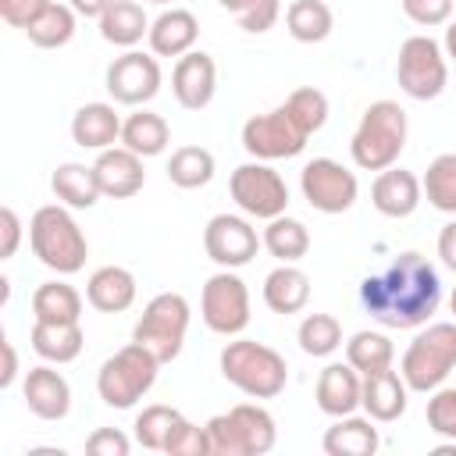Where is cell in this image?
I'll list each match as a JSON object with an SVG mask.
<instances>
[{"label": "cell", "instance_id": "f35d334b", "mask_svg": "<svg viewBox=\"0 0 456 456\" xmlns=\"http://www.w3.org/2000/svg\"><path fill=\"white\" fill-rule=\"evenodd\" d=\"M420 185H424V196L435 210L456 214V153H438L428 164Z\"/></svg>", "mask_w": 456, "mask_h": 456}, {"label": "cell", "instance_id": "277c9868", "mask_svg": "<svg viewBox=\"0 0 456 456\" xmlns=\"http://www.w3.org/2000/svg\"><path fill=\"white\" fill-rule=\"evenodd\" d=\"M406 110L395 100H374L360 114V125L349 139V157L360 171H385L406 150Z\"/></svg>", "mask_w": 456, "mask_h": 456}, {"label": "cell", "instance_id": "ba28073f", "mask_svg": "<svg viewBox=\"0 0 456 456\" xmlns=\"http://www.w3.org/2000/svg\"><path fill=\"white\" fill-rule=\"evenodd\" d=\"M189 321H192V306L182 292H157L142 306V314L132 328V338L139 346H146L160 363H171L185 346Z\"/></svg>", "mask_w": 456, "mask_h": 456}, {"label": "cell", "instance_id": "74e56055", "mask_svg": "<svg viewBox=\"0 0 456 456\" xmlns=\"http://www.w3.org/2000/svg\"><path fill=\"white\" fill-rule=\"evenodd\" d=\"M182 420H185V417H182V410H175V406H164V403L142 406V413H139L135 424H132V428H135V442H139L142 449L164 452L171 431H175Z\"/></svg>", "mask_w": 456, "mask_h": 456}, {"label": "cell", "instance_id": "e575fe53", "mask_svg": "<svg viewBox=\"0 0 456 456\" xmlns=\"http://www.w3.org/2000/svg\"><path fill=\"white\" fill-rule=\"evenodd\" d=\"M217 171V160L207 146H178L167 160V182L178 189H203Z\"/></svg>", "mask_w": 456, "mask_h": 456}, {"label": "cell", "instance_id": "d6986e66", "mask_svg": "<svg viewBox=\"0 0 456 456\" xmlns=\"http://www.w3.org/2000/svg\"><path fill=\"white\" fill-rule=\"evenodd\" d=\"M420 196H424L420 178H417L413 171H406V167H395V164L385 167V171H378V178H374V185H370V203H374V210L385 214V217H392V221L410 217V214L420 207Z\"/></svg>", "mask_w": 456, "mask_h": 456}, {"label": "cell", "instance_id": "ee69618b", "mask_svg": "<svg viewBox=\"0 0 456 456\" xmlns=\"http://www.w3.org/2000/svg\"><path fill=\"white\" fill-rule=\"evenodd\" d=\"M403 14L420 28H438L452 18V0H403Z\"/></svg>", "mask_w": 456, "mask_h": 456}, {"label": "cell", "instance_id": "60d3db41", "mask_svg": "<svg viewBox=\"0 0 456 456\" xmlns=\"http://www.w3.org/2000/svg\"><path fill=\"white\" fill-rule=\"evenodd\" d=\"M285 107L299 118V125L314 135V132H321L324 128V121H328V96L321 93V89H314V86H303V89H292L289 96H285Z\"/></svg>", "mask_w": 456, "mask_h": 456}, {"label": "cell", "instance_id": "9c48e42d", "mask_svg": "<svg viewBox=\"0 0 456 456\" xmlns=\"http://www.w3.org/2000/svg\"><path fill=\"white\" fill-rule=\"evenodd\" d=\"M395 82L410 100H435L442 96L449 82V57L438 39L431 36H410L399 46L395 61Z\"/></svg>", "mask_w": 456, "mask_h": 456}, {"label": "cell", "instance_id": "db71d44e", "mask_svg": "<svg viewBox=\"0 0 456 456\" xmlns=\"http://www.w3.org/2000/svg\"><path fill=\"white\" fill-rule=\"evenodd\" d=\"M146 4H171V0H146Z\"/></svg>", "mask_w": 456, "mask_h": 456}, {"label": "cell", "instance_id": "c3c4849f", "mask_svg": "<svg viewBox=\"0 0 456 456\" xmlns=\"http://www.w3.org/2000/svg\"><path fill=\"white\" fill-rule=\"evenodd\" d=\"M438 256H442V264L449 271H456V221L442 224V232H438Z\"/></svg>", "mask_w": 456, "mask_h": 456}, {"label": "cell", "instance_id": "6da1fadb", "mask_svg": "<svg viewBox=\"0 0 456 456\" xmlns=\"http://www.w3.org/2000/svg\"><path fill=\"white\" fill-rule=\"evenodd\" d=\"M442 303V278L428 256L417 249L399 253L385 271L360 281V306L392 331L424 328Z\"/></svg>", "mask_w": 456, "mask_h": 456}, {"label": "cell", "instance_id": "e0dca14e", "mask_svg": "<svg viewBox=\"0 0 456 456\" xmlns=\"http://www.w3.org/2000/svg\"><path fill=\"white\" fill-rule=\"evenodd\" d=\"M21 395H25V406L39 417V420H64L71 413V385L68 378L57 370V363H39L25 374V385H21Z\"/></svg>", "mask_w": 456, "mask_h": 456}, {"label": "cell", "instance_id": "ab89813d", "mask_svg": "<svg viewBox=\"0 0 456 456\" xmlns=\"http://www.w3.org/2000/svg\"><path fill=\"white\" fill-rule=\"evenodd\" d=\"M228 14H235L239 28L260 36V32H271L281 18V0H217Z\"/></svg>", "mask_w": 456, "mask_h": 456}, {"label": "cell", "instance_id": "603a6c76", "mask_svg": "<svg viewBox=\"0 0 456 456\" xmlns=\"http://www.w3.org/2000/svg\"><path fill=\"white\" fill-rule=\"evenodd\" d=\"M196 39H200V21L185 7L160 11L150 21V36H146L150 53H157V57H182V53H189L196 46Z\"/></svg>", "mask_w": 456, "mask_h": 456}, {"label": "cell", "instance_id": "d4e9b609", "mask_svg": "<svg viewBox=\"0 0 456 456\" xmlns=\"http://www.w3.org/2000/svg\"><path fill=\"white\" fill-rule=\"evenodd\" d=\"M321 449L328 456H374L381 449V435L370 417L346 413V417H335V424L324 431Z\"/></svg>", "mask_w": 456, "mask_h": 456}, {"label": "cell", "instance_id": "d6a6232c", "mask_svg": "<svg viewBox=\"0 0 456 456\" xmlns=\"http://www.w3.org/2000/svg\"><path fill=\"white\" fill-rule=\"evenodd\" d=\"M285 28L296 43H324L335 28V14L324 0H292L285 7Z\"/></svg>", "mask_w": 456, "mask_h": 456}, {"label": "cell", "instance_id": "ac0fdd59", "mask_svg": "<svg viewBox=\"0 0 456 456\" xmlns=\"http://www.w3.org/2000/svg\"><path fill=\"white\" fill-rule=\"evenodd\" d=\"M93 171H96V185H100V192L110 196V200H128V196H135V192L146 185L142 157L132 153L128 146L100 150V157L93 160Z\"/></svg>", "mask_w": 456, "mask_h": 456}, {"label": "cell", "instance_id": "8992f818", "mask_svg": "<svg viewBox=\"0 0 456 456\" xmlns=\"http://www.w3.org/2000/svg\"><path fill=\"white\" fill-rule=\"evenodd\" d=\"M456 370V321H435L424 324L413 342L403 353L399 374L406 378L410 392L431 395L445 385V378Z\"/></svg>", "mask_w": 456, "mask_h": 456}, {"label": "cell", "instance_id": "44dd1931", "mask_svg": "<svg viewBox=\"0 0 456 456\" xmlns=\"http://www.w3.org/2000/svg\"><path fill=\"white\" fill-rule=\"evenodd\" d=\"M406 399H410V385L399 370L385 367L374 374H363V399L360 410L374 420V424H392L406 413Z\"/></svg>", "mask_w": 456, "mask_h": 456}, {"label": "cell", "instance_id": "836d02e7", "mask_svg": "<svg viewBox=\"0 0 456 456\" xmlns=\"http://www.w3.org/2000/svg\"><path fill=\"white\" fill-rule=\"evenodd\" d=\"M75 28H78L75 7L53 0V4L25 28V36H28V43L39 46V50H61V46H68V43L75 39Z\"/></svg>", "mask_w": 456, "mask_h": 456}, {"label": "cell", "instance_id": "484cf974", "mask_svg": "<svg viewBox=\"0 0 456 456\" xmlns=\"http://www.w3.org/2000/svg\"><path fill=\"white\" fill-rule=\"evenodd\" d=\"M96 21H100V36L121 50H135L150 36V18L139 0H114Z\"/></svg>", "mask_w": 456, "mask_h": 456}, {"label": "cell", "instance_id": "f6af8a7d", "mask_svg": "<svg viewBox=\"0 0 456 456\" xmlns=\"http://www.w3.org/2000/svg\"><path fill=\"white\" fill-rule=\"evenodd\" d=\"M86 452L89 456H128L132 452V442L125 431L118 428H96L89 438H86Z\"/></svg>", "mask_w": 456, "mask_h": 456}, {"label": "cell", "instance_id": "7c38bea8", "mask_svg": "<svg viewBox=\"0 0 456 456\" xmlns=\"http://www.w3.org/2000/svg\"><path fill=\"white\" fill-rule=\"evenodd\" d=\"M200 317L214 335H224V338H235V335L246 331V324H249V289L232 267H221L217 274H210L203 281Z\"/></svg>", "mask_w": 456, "mask_h": 456}, {"label": "cell", "instance_id": "8d00e7d4", "mask_svg": "<svg viewBox=\"0 0 456 456\" xmlns=\"http://www.w3.org/2000/svg\"><path fill=\"white\" fill-rule=\"evenodd\" d=\"M296 342L306 356H331L342 346V324L331 314H306L296 328Z\"/></svg>", "mask_w": 456, "mask_h": 456}, {"label": "cell", "instance_id": "f1b7e54d", "mask_svg": "<svg viewBox=\"0 0 456 456\" xmlns=\"http://www.w3.org/2000/svg\"><path fill=\"white\" fill-rule=\"evenodd\" d=\"M121 146H128L132 153H139L142 160L146 157H160L167 146H171V128L167 121L157 114V110H146V107H135L125 125H121Z\"/></svg>", "mask_w": 456, "mask_h": 456}, {"label": "cell", "instance_id": "1f68e13d", "mask_svg": "<svg viewBox=\"0 0 456 456\" xmlns=\"http://www.w3.org/2000/svg\"><path fill=\"white\" fill-rule=\"evenodd\" d=\"M260 239H264V249L274 260H281V264H299L310 253V232H306V224L299 217H289V214L271 217Z\"/></svg>", "mask_w": 456, "mask_h": 456}, {"label": "cell", "instance_id": "4fadbf2b", "mask_svg": "<svg viewBox=\"0 0 456 456\" xmlns=\"http://www.w3.org/2000/svg\"><path fill=\"white\" fill-rule=\"evenodd\" d=\"M299 189H303V200L321 214H346L360 196L356 175L331 157L306 160L299 171Z\"/></svg>", "mask_w": 456, "mask_h": 456}, {"label": "cell", "instance_id": "3957f363", "mask_svg": "<svg viewBox=\"0 0 456 456\" xmlns=\"http://www.w3.org/2000/svg\"><path fill=\"white\" fill-rule=\"evenodd\" d=\"M221 378L249 399H274L289 385V363L278 349L235 335L221 349Z\"/></svg>", "mask_w": 456, "mask_h": 456}, {"label": "cell", "instance_id": "7bdbcfd3", "mask_svg": "<svg viewBox=\"0 0 456 456\" xmlns=\"http://www.w3.org/2000/svg\"><path fill=\"white\" fill-rule=\"evenodd\" d=\"M164 452H167V456H210L207 424L200 428V424H192V420H182V424L171 431Z\"/></svg>", "mask_w": 456, "mask_h": 456}, {"label": "cell", "instance_id": "7402d4cb", "mask_svg": "<svg viewBox=\"0 0 456 456\" xmlns=\"http://www.w3.org/2000/svg\"><path fill=\"white\" fill-rule=\"evenodd\" d=\"M121 114L114 110V103H103V100H93V103H82L71 118V142L82 146V150H110L114 142H121Z\"/></svg>", "mask_w": 456, "mask_h": 456}, {"label": "cell", "instance_id": "5bb4252c", "mask_svg": "<svg viewBox=\"0 0 456 456\" xmlns=\"http://www.w3.org/2000/svg\"><path fill=\"white\" fill-rule=\"evenodd\" d=\"M107 93L114 103L121 107H146L157 93H160V61L157 53H142V50H125L121 57H114L107 64Z\"/></svg>", "mask_w": 456, "mask_h": 456}, {"label": "cell", "instance_id": "7dc6e473", "mask_svg": "<svg viewBox=\"0 0 456 456\" xmlns=\"http://www.w3.org/2000/svg\"><path fill=\"white\" fill-rule=\"evenodd\" d=\"M0 260H11L18 253V242H21V217L14 214V207H0Z\"/></svg>", "mask_w": 456, "mask_h": 456}, {"label": "cell", "instance_id": "5b68a950", "mask_svg": "<svg viewBox=\"0 0 456 456\" xmlns=\"http://www.w3.org/2000/svg\"><path fill=\"white\" fill-rule=\"evenodd\" d=\"M210 456H264L278 442L274 417L260 403H235L228 413L207 420Z\"/></svg>", "mask_w": 456, "mask_h": 456}, {"label": "cell", "instance_id": "9a60e30c", "mask_svg": "<svg viewBox=\"0 0 456 456\" xmlns=\"http://www.w3.org/2000/svg\"><path fill=\"white\" fill-rule=\"evenodd\" d=\"M260 246L264 239L256 235L246 214H214L203 228V249L217 267H246Z\"/></svg>", "mask_w": 456, "mask_h": 456}, {"label": "cell", "instance_id": "2e32d148", "mask_svg": "<svg viewBox=\"0 0 456 456\" xmlns=\"http://www.w3.org/2000/svg\"><path fill=\"white\" fill-rule=\"evenodd\" d=\"M171 93L178 100V107L185 110H203L210 107L214 93H217V64L210 53L203 50H189L175 61L171 71Z\"/></svg>", "mask_w": 456, "mask_h": 456}, {"label": "cell", "instance_id": "7a4b0ae2", "mask_svg": "<svg viewBox=\"0 0 456 456\" xmlns=\"http://www.w3.org/2000/svg\"><path fill=\"white\" fill-rule=\"evenodd\" d=\"M28 246H32L36 260L43 267H50L53 274H61V278L82 271L86 256H89L86 232L78 228V221L71 217V207H64V203H46L32 214Z\"/></svg>", "mask_w": 456, "mask_h": 456}, {"label": "cell", "instance_id": "4316f807", "mask_svg": "<svg viewBox=\"0 0 456 456\" xmlns=\"http://www.w3.org/2000/svg\"><path fill=\"white\" fill-rule=\"evenodd\" d=\"M50 189L57 196V203L71 207V210H89L96 207V200L103 196L96 185V171L93 164H78V160H64L53 167L50 175Z\"/></svg>", "mask_w": 456, "mask_h": 456}, {"label": "cell", "instance_id": "f907efd6", "mask_svg": "<svg viewBox=\"0 0 456 456\" xmlns=\"http://www.w3.org/2000/svg\"><path fill=\"white\" fill-rule=\"evenodd\" d=\"M71 7H75V14L78 18H100L114 0H68Z\"/></svg>", "mask_w": 456, "mask_h": 456}, {"label": "cell", "instance_id": "f546056e", "mask_svg": "<svg viewBox=\"0 0 456 456\" xmlns=\"http://www.w3.org/2000/svg\"><path fill=\"white\" fill-rule=\"evenodd\" d=\"M32 349L39 360L46 363H71L78 360L82 346H86V335H82V324H50V321H36L32 324V335H28Z\"/></svg>", "mask_w": 456, "mask_h": 456}, {"label": "cell", "instance_id": "681fc988", "mask_svg": "<svg viewBox=\"0 0 456 456\" xmlns=\"http://www.w3.org/2000/svg\"><path fill=\"white\" fill-rule=\"evenodd\" d=\"M0 349H4V370H0V388H11V385H14V378H18V353H14L11 338H4V342H0Z\"/></svg>", "mask_w": 456, "mask_h": 456}, {"label": "cell", "instance_id": "f5cc1de1", "mask_svg": "<svg viewBox=\"0 0 456 456\" xmlns=\"http://www.w3.org/2000/svg\"><path fill=\"white\" fill-rule=\"evenodd\" d=\"M449 310H452V317H456V285H452V296H449Z\"/></svg>", "mask_w": 456, "mask_h": 456}, {"label": "cell", "instance_id": "bcb514c9", "mask_svg": "<svg viewBox=\"0 0 456 456\" xmlns=\"http://www.w3.org/2000/svg\"><path fill=\"white\" fill-rule=\"evenodd\" d=\"M53 0H0V18L11 25V28H28Z\"/></svg>", "mask_w": 456, "mask_h": 456}, {"label": "cell", "instance_id": "d590c367", "mask_svg": "<svg viewBox=\"0 0 456 456\" xmlns=\"http://www.w3.org/2000/svg\"><path fill=\"white\" fill-rule=\"evenodd\" d=\"M395 360V346L385 331H356L349 342H346V363H353L360 374H374V370H385L392 367Z\"/></svg>", "mask_w": 456, "mask_h": 456}, {"label": "cell", "instance_id": "83f0119b", "mask_svg": "<svg viewBox=\"0 0 456 456\" xmlns=\"http://www.w3.org/2000/svg\"><path fill=\"white\" fill-rule=\"evenodd\" d=\"M264 303H267V310H274L281 317L299 314L310 303V278H306V271H299L296 264H278L264 278Z\"/></svg>", "mask_w": 456, "mask_h": 456}, {"label": "cell", "instance_id": "b9f144b4", "mask_svg": "<svg viewBox=\"0 0 456 456\" xmlns=\"http://www.w3.org/2000/svg\"><path fill=\"white\" fill-rule=\"evenodd\" d=\"M428 428L442 438H452L456 442V385H442L431 392L428 399Z\"/></svg>", "mask_w": 456, "mask_h": 456}, {"label": "cell", "instance_id": "4dcf8cb0", "mask_svg": "<svg viewBox=\"0 0 456 456\" xmlns=\"http://www.w3.org/2000/svg\"><path fill=\"white\" fill-rule=\"evenodd\" d=\"M32 317L36 321H50V324H75L82 321V296L75 285L53 278L36 285L32 292Z\"/></svg>", "mask_w": 456, "mask_h": 456}, {"label": "cell", "instance_id": "816d5d0a", "mask_svg": "<svg viewBox=\"0 0 456 456\" xmlns=\"http://www.w3.org/2000/svg\"><path fill=\"white\" fill-rule=\"evenodd\" d=\"M442 50H445V57H449V61H456V21H449V28H445Z\"/></svg>", "mask_w": 456, "mask_h": 456}, {"label": "cell", "instance_id": "30bf717a", "mask_svg": "<svg viewBox=\"0 0 456 456\" xmlns=\"http://www.w3.org/2000/svg\"><path fill=\"white\" fill-rule=\"evenodd\" d=\"M239 139H242V150L253 157V160H289V157H299L303 150H306V139H310V132L299 125V118L281 103V107H274V110H267V114H253L246 125H242V132H239Z\"/></svg>", "mask_w": 456, "mask_h": 456}, {"label": "cell", "instance_id": "ffe728a7", "mask_svg": "<svg viewBox=\"0 0 456 456\" xmlns=\"http://www.w3.org/2000/svg\"><path fill=\"white\" fill-rule=\"evenodd\" d=\"M314 395H317L321 413H328V417L356 413L360 410V399H363V374L353 363H328L317 374Z\"/></svg>", "mask_w": 456, "mask_h": 456}, {"label": "cell", "instance_id": "8fae6325", "mask_svg": "<svg viewBox=\"0 0 456 456\" xmlns=\"http://www.w3.org/2000/svg\"><path fill=\"white\" fill-rule=\"evenodd\" d=\"M228 192L235 207L253 221H271L289 210V185L267 160H246L232 171Z\"/></svg>", "mask_w": 456, "mask_h": 456}, {"label": "cell", "instance_id": "52a82bcc", "mask_svg": "<svg viewBox=\"0 0 456 456\" xmlns=\"http://www.w3.org/2000/svg\"><path fill=\"white\" fill-rule=\"evenodd\" d=\"M157 370H160V360L132 338L128 346H121L114 356L100 363L96 392L110 410H132L157 385Z\"/></svg>", "mask_w": 456, "mask_h": 456}, {"label": "cell", "instance_id": "cb8c5ba5", "mask_svg": "<svg viewBox=\"0 0 456 456\" xmlns=\"http://www.w3.org/2000/svg\"><path fill=\"white\" fill-rule=\"evenodd\" d=\"M135 274L128 267H118V264H107V267H96L86 281V299L93 310L100 314H121L135 303Z\"/></svg>", "mask_w": 456, "mask_h": 456}]
</instances>
